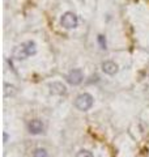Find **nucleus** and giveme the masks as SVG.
Wrapping results in <instances>:
<instances>
[{"mask_svg":"<svg viewBox=\"0 0 149 157\" xmlns=\"http://www.w3.org/2000/svg\"><path fill=\"white\" fill-rule=\"evenodd\" d=\"M93 104H94V98L89 93H82L74 101V106L80 111H88L93 106Z\"/></svg>","mask_w":149,"mask_h":157,"instance_id":"nucleus-1","label":"nucleus"},{"mask_svg":"<svg viewBox=\"0 0 149 157\" xmlns=\"http://www.w3.org/2000/svg\"><path fill=\"white\" fill-rule=\"evenodd\" d=\"M60 24H62V26L66 29H73L77 26L78 20L73 12H66L60 18Z\"/></svg>","mask_w":149,"mask_h":157,"instance_id":"nucleus-2","label":"nucleus"},{"mask_svg":"<svg viewBox=\"0 0 149 157\" xmlns=\"http://www.w3.org/2000/svg\"><path fill=\"white\" fill-rule=\"evenodd\" d=\"M82 78H84L82 71L78 70V68H74V70H72L71 72L68 73L67 81H68L71 85H78V84H80V82L82 81Z\"/></svg>","mask_w":149,"mask_h":157,"instance_id":"nucleus-3","label":"nucleus"},{"mask_svg":"<svg viewBox=\"0 0 149 157\" xmlns=\"http://www.w3.org/2000/svg\"><path fill=\"white\" fill-rule=\"evenodd\" d=\"M48 88H50V93H51V94H56V96H62L67 92L66 85H64L63 82H59V81L51 82V84L48 85Z\"/></svg>","mask_w":149,"mask_h":157,"instance_id":"nucleus-4","label":"nucleus"},{"mask_svg":"<svg viewBox=\"0 0 149 157\" xmlns=\"http://www.w3.org/2000/svg\"><path fill=\"white\" fill-rule=\"evenodd\" d=\"M28 128H29V132H30V134L38 135L43 131V123L39 119H33V121L29 122Z\"/></svg>","mask_w":149,"mask_h":157,"instance_id":"nucleus-5","label":"nucleus"},{"mask_svg":"<svg viewBox=\"0 0 149 157\" xmlns=\"http://www.w3.org/2000/svg\"><path fill=\"white\" fill-rule=\"evenodd\" d=\"M102 71L107 73V75H115L118 72V64L115 62H111V60H106L102 63Z\"/></svg>","mask_w":149,"mask_h":157,"instance_id":"nucleus-6","label":"nucleus"},{"mask_svg":"<svg viewBox=\"0 0 149 157\" xmlns=\"http://www.w3.org/2000/svg\"><path fill=\"white\" fill-rule=\"evenodd\" d=\"M29 55L26 52V48H25L24 43H21V45H18L16 48L13 50V58L17 59V60H24V59H26Z\"/></svg>","mask_w":149,"mask_h":157,"instance_id":"nucleus-7","label":"nucleus"},{"mask_svg":"<svg viewBox=\"0 0 149 157\" xmlns=\"http://www.w3.org/2000/svg\"><path fill=\"white\" fill-rule=\"evenodd\" d=\"M24 46H25V48H26V52H28L29 56L34 55V54L37 52V45H36V42H33V41L24 42Z\"/></svg>","mask_w":149,"mask_h":157,"instance_id":"nucleus-8","label":"nucleus"},{"mask_svg":"<svg viewBox=\"0 0 149 157\" xmlns=\"http://www.w3.org/2000/svg\"><path fill=\"white\" fill-rule=\"evenodd\" d=\"M17 93V89L14 85H9V84H4V97H12Z\"/></svg>","mask_w":149,"mask_h":157,"instance_id":"nucleus-9","label":"nucleus"},{"mask_svg":"<svg viewBox=\"0 0 149 157\" xmlns=\"http://www.w3.org/2000/svg\"><path fill=\"white\" fill-rule=\"evenodd\" d=\"M34 157H47V152L42 148H38L34 151Z\"/></svg>","mask_w":149,"mask_h":157,"instance_id":"nucleus-10","label":"nucleus"},{"mask_svg":"<svg viewBox=\"0 0 149 157\" xmlns=\"http://www.w3.org/2000/svg\"><path fill=\"white\" fill-rule=\"evenodd\" d=\"M76 157H94V156H93L92 152H89V151H86V149H82V151L78 152Z\"/></svg>","mask_w":149,"mask_h":157,"instance_id":"nucleus-11","label":"nucleus"},{"mask_svg":"<svg viewBox=\"0 0 149 157\" xmlns=\"http://www.w3.org/2000/svg\"><path fill=\"white\" fill-rule=\"evenodd\" d=\"M98 43H99V46H101V48L105 50V48H106V38H105V36L99 34V36H98Z\"/></svg>","mask_w":149,"mask_h":157,"instance_id":"nucleus-12","label":"nucleus"},{"mask_svg":"<svg viewBox=\"0 0 149 157\" xmlns=\"http://www.w3.org/2000/svg\"><path fill=\"white\" fill-rule=\"evenodd\" d=\"M8 140V134L6 132V134H4V141H7Z\"/></svg>","mask_w":149,"mask_h":157,"instance_id":"nucleus-13","label":"nucleus"}]
</instances>
